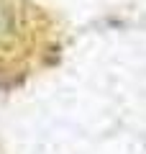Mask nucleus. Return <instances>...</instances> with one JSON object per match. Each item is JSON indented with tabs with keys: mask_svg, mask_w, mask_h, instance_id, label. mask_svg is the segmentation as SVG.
Listing matches in <instances>:
<instances>
[{
	"mask_svg": "<svg viewBox=\"0 0 146 154\" xmlns=\"http://www.w3.org/2000/svg\"><path fill=\"white\" fill-rule=\"evenodd\" d=\"M28 11L21 0H0V51L18 49L26 38Z\"/></svg>",
	"mask_w": 146,
	"mask_h": 154,
	"instance_id": "nucleus-1",
	"label": "nucleus"
}]
</instances>
